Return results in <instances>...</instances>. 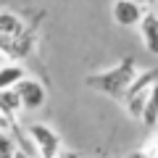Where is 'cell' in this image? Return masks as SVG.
Listing matches in <instances>:
<instances>
[{
  "label": "cell",
  "instance_id": "obj_16",
  "mask_svg": "<svg viewBox=\"0 0 158 158\" xmlns=\"http://www.w3.org/2000/svg\"><path fill=\"white\" fill-rule=\"evenodd\" d=\"M153 142H156V150H158V137H156V140H153Z\"/></svg>",
  "mask_w": 158,
  "mask_h": 158
},
{
  "label": "cell",
  "instance_id": "obj_8",
  "mask_svg": "<svg viewBox=\"0 0 158 158\" xmlns=\"http://www.w3.org/2000/svg\"><path fill=\"white\" fill-rule=\"evenodd\" d=\"M140 121H142V127H148V129H156L158 127V79L153 82L150 92H148V98H145Z\"/></svg>",
  "mask_w": 158,
  "mask_h": 158
},
{
  "label": "cell",
  "instance_id": "obj_1",
  "mask_svg": "<svg viewBox=\"0 0 158 158\" xmlns=\"http://www.w3.org/2000/svg\"><path fill=\"white\" fill-rule=\"evenodd\" d=\"M137 77V69H135V61L132 58H124L121 66L111 69L106 74H95V77L87 79V85L95 87V90H103L108 95H124V90L129 87V82Z\"/></svg>",
  "mask_w": 158,
  "mask_h": 158
},
{
  "label": "cell",
  "instance_id": "obj_3",
  "mask_svg": "<svg viewBox=\"0 0 158 158\" xmlns=\"http://www.w3.org/2000/svg\"><path fill=\"white\" fill-rule=\"evenodd\" d=\"M158 79V71H142V74H137L135 79L129 82V87L124 90V108H127V113H129L132 118H137L140 121V113H142V106H145V98H148V92H150V87H153V82Z\"/></svg>",
  "mask_w": 158,
  "mask_h": 158
},
{
  "label": "cell",
  "instance_id": "obj_9",
  "mask_svg": "<svg viewBox=\"0 0 158 158\" xmlns=\"http://www.w3.org/2000/svg\"><path fill=\"white\" fill-rule=\"evenodd\" d=\"M21 111H24V106H21V98H19L16 87L0 90V113H3V116H8L11 121H16V116Z\"/></svg>",
  "mask_w": 158,
  "mask_h": 158
},
{
  "label": "cell",
  "instance_id": "obj_15",
  "mask_svg": "<svg viewBox=\"0 0 158 158\" xmlns=\"http://www.w3.org/2000/svg\"><path fill=\"white\" fill-rule=\"evenodd\" d=\"M135 3H140V6H145V8H148V6L153 3V0H135Z\"/></svg>",
  "mask_w": 158,
  "mask_h": 158
},
{
  "label": "cell",
  "instance_id": "obj_14",
  "mask_svg": "<svg viewBox=\"0 0 158 158\" xmlns=\"http://www.w3.org/2000/svg\"><path fill=\"white\" fill-rule=\"evenodd\" d=\"M13 158H37V156H29V153H21V150H16V156Z\"/></svg>",
  "mask_w": 158,
  "mask_h": 158
},
{
  "label": "cell",
  "instance_id": "obj_2",
  "mask_svg": "<svg viewBox=\"0 0 158 158\" xmlns=\"http://www.w3.org/2000/svg\"><path fill=\"white\" fill-rule=\"evenodd\" d=\"M24 129H27L29 140H32V145H34L37 158H58L61 156L63 140H61V135H58L53 127L42 124V121H32V124H27Z\"/></svg>",
  "mask_w": 158,
  "mask_h": 158
},
{
  "label": "cell",
  "instance_id": "obj_4",
  "mask_svg": "<svg viewBox=\"0 0 158 158\" xmlns=\"http://www.w3.org/2000/svg\"><path fill=\"white\" fill-rule=\"evenodd\" d=\"M16 92H19V98H21L24 111H40V108L45 106V100H48V92H45V87H42V82L34 79V77H24L16 85Z\"/></svg>",
  "mask_w": 158,
  "mask_h": 158
},
{
  "label": "cell",
  "instance_id": "obj_5",
  "mask_svg": "<svg viewBox=\"0 0 158 158\" xmlns=\"http://www.w3.org/2000/svg\"><path fill=\"white\" fill-rule=\"evenodd\" d=\"M145 13V6L135 3V0H116L111 8V16L118 27H137Z\"/></svg>",
  "mask_w": 158,
  "mask_h": 158
},
{
  "label": "cell",
  "instance_id": "obj_13",
  "mask_svg": "<svg viewBox=\"0 0 158 158\" xmlns=\"http://www.w3.org/2000/svg\"><path fill=\"white\" fill-rule=\"evenodd\" d=\"M129 158H150V156L145 150H135V153H129Z\"/></svg>",
  "mask_w": 158,
  "mask_h": 158
},
{
  "label": "cell",
  "instance_id": "obj_6",
  "mask_svg": "<svg viewBox=\"0 0 158 158\" xmlns=\"http://www.w3.org/2000/svg\"><path fill=\"white\" fill-rule=\"evenodd\" d=\"M137 29H140V37H142L145 50L158 58V13L145 11L142 19H140V24H137Z\"/></svg>",
  "mask_w": 158,
  "mask_h": 158
},
{
  "label": "cell",
  "instance_id": "obj_12",
  "mask_svg": "<svg viewBox=\"0 0 158 158\" xmlns=\"http://www.w3.org/2000/svg\"><path fill=\"white\" fill-rule=\"evenodd\" d=\"M11 124H13L11 118H8V116H3V113H0V129H11Z\"/></svg>",
  "mask_w": 158,
  "mask_h": 158
},
{
  "label": "cell",
  "instance_id": "obj_10",
  "mask_svg": "<svg viewBox=\"0 0 158 158\" xmlns=\"http://www.w3.org/2000/svg\"><path fill=\"white\" fill-rule=\"evenodd\" d=\"M27 77V69L21 63H0V90H11Z\"/></svg>",
  "mask_w": 158,
  "mask_h": 158
},
{
  "label": "cell",
  "instance_id": "obj_11",
  "mask_svg": "<svg viewBox=\"0 0 158 158\" xmlns=\"http://www.w3.org/2000/svg\"><path fill=\"white\" fill-rule=\"evenodd\" d=\"M19 150L16 140H13L11 129H0V158H13Z\"/></svg>",
  "mask_w": 158,
  "mask_h": 158
},
{
  "label": "cell",
  "instance_id": "obj_7",
  "mask_svg": "<svg viewBox=\"0 0 158 158\" xmlns=\"http://www.w3.org/2000/svg\"><path fill=\"white\" fill-rule=\"evenodd\" d=\"M21 34H27L24 19L13 11H0V40H16Z\"/></svg>",
  "mask_w": 158,
  "mask_h": 158
}]
</instances>
